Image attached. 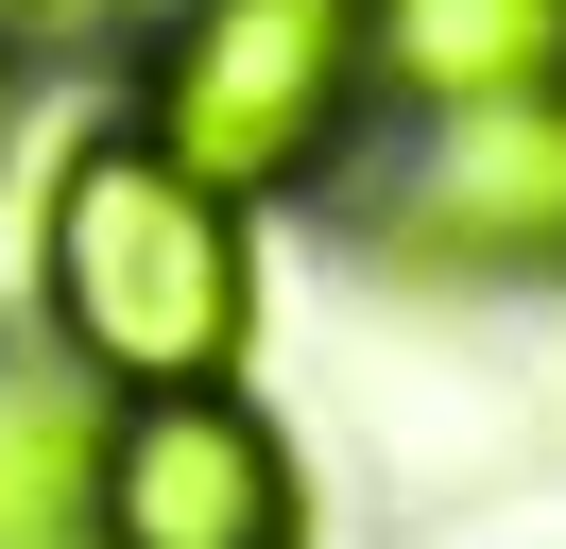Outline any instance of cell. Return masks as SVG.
Wrapping results in <instances>:
<instances>
[{"label": "cell", "instance_id": "cell-1", "mask_svg": "<svg viewBox=\"0 0 566 549\" xmlns=\"http://www.w3.org/2000/svg\"><path fill=\"white\" fill-rule=\"evenodd\" d=\"M35 343L104 395H189L258 361V224L138 121H86L35 172Z\"/></svg>", "mask_w": 566, "mask_h": 549}, {"label": "cell", "instance_id": "cell-2", "mask_svg": "<svg viewBox=\"0 0 566 549\" xmlns=\"http://www.w3.org/2000/svg\"><path fill=\"white\" fill-rule=\"evenodd\" d=\"M120 121L223 206H326L344 155L378 137V52L360 0H155L120 52Z\"/></svg>", "mask_w": 566, "mask_h": 549}, {"label": "cell", "instance_id": "cell-3", "mask_svg": "<svg viewBox=\"0 0 566 549\" xmlns=\"http://www.w3.org/2000/svg\"><path fill=\"white\" fill-rule=\"evenodd\" d=\"M344 240L395 292H566V86L395 103V155H344Z\"/></svg>", "mask_w": 566, "mask_h": 549}, {"label": "cell", "instance_id": "cell-4", "mask_svg": "<svg viewBox=\"0 0 566 549\" xmlns=\"http://www.w3.org/2000/svg\"><path fill=\"white\" fill-rule=\"evenodd\" d=\"M86 549H310L292 429L241 395V377H189V395H104Z\"/></svg>", "mask_w": 566, "mask_h": 549}, {"label": "cell", "instance_id": "cell-5", "mask_svg": "<svg viewBox=\"0 0 566 549\" xmlns=\"http://www.w3.org/2000/svg\"><path fill=\"white\" fill-rule=\"evenodd\" d=\"M378 103H515L566 86V0H360Z\"/></svg>", "mask_w": 566, "mask_h": 549}, {"label": "cell", "instance_id": "cell-6", "mask_svg": "<svg viewBox=\"0 0 566 549\" xmlns=\"http://www.w3.org/2000/svg\"><path fill=\"white\" fill-rule=\"evenodd\" d=\"M86 480H104V377L0 327V549H86Z\"/></svg>", "mask_w": 566, "mask_h": 549}, {"label": "cell", "instance_id": "cell-7", "mask_svg": "<svg viewBox=\"0 0 566 549\" xmlns=\"http://www.w3.org/2000/svg\"><path fill=\"white\" fill-rule=\"evenodd\" d=\"M155 0H0V86H86V69L138 52Z\"/></svg>", "mask_w": 566, "mask_h": 549}, {"label": "cell", "instance_id": "cell-8", "mask_svg": "<svg viewBox=\"0 0 566 549\" xmlns=\"http://www.w3.org/2000/svg\"><path fill=\"white\" fill-rule=\"evenodd\" d=\"M0 189H18V86H0Z\"/></svg>", "mask_w": 566, "mask_h": 549}]
</instances>
